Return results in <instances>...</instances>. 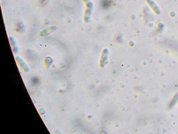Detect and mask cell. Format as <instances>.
<instances>
[{
	"label": "cell",
	"mask_w": 178,
	"mask_h": 134,
	"mask_svg": "<svg viewBox=\"0 0 178 134\" xmlns=\"http://www.w3.org/2000/svg\"><path fill=\"white\" fill-rule=\"evenodd\" d=\"M108 57H109V49L105 48L102 52V56L100 58V65L102 68L105 67L108 64Z\"/></svg>",
	"instance_id": "obj_1"
},
{
	"label": "cell",
	"mask_w": 178,
	"mask_h": 134,
	"mask_svg": "<svg viewBox=\"0 0 178 134\" xmlns=\"http://www.w3.org/2000/svg\"><path fill=\"white\" fill-rule=\"evenodd\" d=\"M16 60L17 61V63L19 64V66L20 67L22 68V70L24 71V72H28L29 71V66H28L26 62H25L23 59H22V58H20L19 57H16Z\"/></svg>",
	"instance_id": "obj_2"
},
{
	"label": "cell",
	"mask_w": 178,
	"mask_h": 134,
	"mask_svg": "<svg viewBox=\"0 0 178 134\" xmlns=\"http://www.w3.org/2000/svg\"><path fill=\"white\" fill-rule=\"evenodd\" d=\"M57 30V27L56 26H51L49 27H47L45 29H43V31L40 32L39 35L41 36H47L50 34H52V33L54 32V31Z\"/></svg>",
	"instance_id": "obj_3"
},
{
	"label": "cell",
	"mask_w": 178,
	"mask_h": 134,
	"mask_svg": "<svg viewBox=\"0 0 178 134\" xmlns=\"http://www.w3.org/2000/svg\"><path fill=\"white\" fill-rule=\"evenodd\" d=\"M147 3L151 7V9L153 10L155 13L157 15L160 14V9L157 6V4L155 3L154 1H153V0H147Z\"/></svg>",
	"instance_id": "obj_4"
},
{
	"label": "cell",
	"mask_w": 178,
	"mask_h": 134,
	"mask_svg": "<svg viewBox=\"0 0 178 134\" xmlns=\"http://www.w3.org/2000/svg\"><path fill=\"white\" fill-rule=\"evenodd\" d=\"M91 14H92V9L91 8L86 9L84 13V17H83V20H84L85 22H90Z\"/></svg>",
	"instance_id": "obj_5"
},
{
	"label": "cell",
	"mask_w": 178,
	"mask_h": 134,
	"mask_svg": "<svg viewBox=\"0 0 178 134\" xmlns=\"http://www.w3.org/2000/svg\"><path fill=\"white\" fill-rule=\"evenodd\" d=\"M9 41L10 43H11V48L13 50V52L16 53L17 51H18V48H17V43L16 41V40H15L13 37H9Z\"/></svg>",
	"instance_id": "obj_6"
},
{
	"label": "cell",
	"mask_w": 178,
	"mask_h": 134,
	"mask_svg": "<svg viewBox=\"0 0 178 134\" xmlns=\"http://www.w3.org/2000/svg\"><path fill=\"white\" fill-rule=\"evenodd\" d=\"M82 1L84 2V4H86V6H87V8H91L92 9L93 6V2H91V0H82Z\"/></svg>",
	"instance_id": "obj_7"
},
{
	"label": "cell",
	"mask_w": 178,
	"mask_h": 134,
	"mask_svg": "<svg viewBox=\"0 0 178 134\" xmlns=\"http://www.w3.org/2000/svg\"><path fill=\"white\" fill-rule=\"evenodd\" d=\"M52 59L50 57H46V59L45 60V64L46 66L47 67H49L52 64Z\"/></svg>",
	"instance_id": "obj_8"
}]
</instances>
